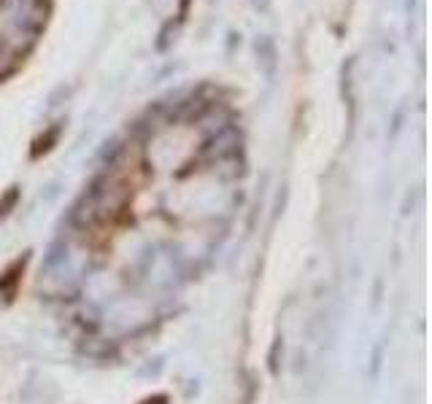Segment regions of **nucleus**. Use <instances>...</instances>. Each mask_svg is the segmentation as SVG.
<instances>
[{
  "label": "nucleus",
  "instance_id": "1",
  "mask_svg": "<svg viewBox=\"0 0 432 404\" xmlns=\"http://www.w3.org/2000/svg\"><path fill=\"white\" fill-rule=\"evenodd\" d=\"M187 8H189V0H181V20H184V14H187Z\"/></svg>",
  "mask_w": 432,
  "mask_h": 404
}]
</instances>
